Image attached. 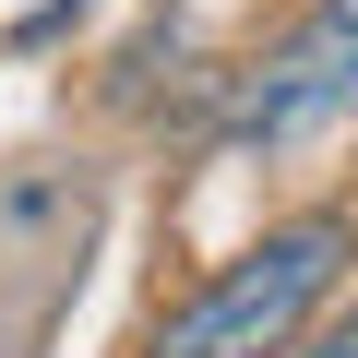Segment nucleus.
Masks as SVG:
<instances>
[{"mask_svg": "<svg viewBox=\"0 0 358 358\" xmlns=\"http://www.w3.org/2000/svg\"><path fill=\"white\" fill-rule=\"evenodd\" d=\"M287 358H358V310H346L334 334H310V346H287Z\"/></svg>", "mask_w": 358, "mask_h": 358, "instance_id": "nucleus-3", "label": "nucleus"}, {"mask_svg": "<svg viewBox=\"0 0 358 358\" xmlns=\"http://www.w3.org/2000/svg\"><path fill=\"white\" fill-rule=\"evenodd\" d=\"M346 251H358L346 215H287V227H263L192 310H167V322L143 334V358H287L299 322L334 299Z\"/></svg>", "mask_w": 358, "mask_h": 358, "instance_id": "nucleus-1", "label": "nucleus"}, {"mask_svg": "<svg viewBox=\"0 0 358 358\" xmlns=\"http://www.w3.org/2000/svg\"><path fill=\"white\" fill-rule=\"evenodd\" d=\"M334 120H358V0H310L215 108V131L239 155H287V143H310Z\"/></svg>", "mask_w": 358, "mask_h": 358, "instance_id": "nucleus-2", "label": "nucleus"}]
</instances>
